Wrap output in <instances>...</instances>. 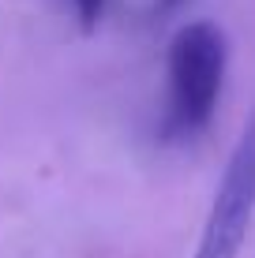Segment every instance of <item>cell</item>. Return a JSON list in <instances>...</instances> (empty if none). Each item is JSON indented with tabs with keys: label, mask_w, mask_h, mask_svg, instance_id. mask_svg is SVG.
<instances>
[{
	"label": "cell",
	"mask_w": 255,
	"mask_h": 258,
	"mask_svg": "<svg viewBox=\"0 0 255 258\" xmlns=\"http://www.w3.org/2000/svg\"><path fill=\"white\" fill-rule=\"evenodd\" d=\"M229 45L222 26L188 23L169 41V116L165 131L173 139H191L214 120L225 83Z\"/></svg>",
	"instance_id": "cell-1"
},
{
	"label": "cell",
	"mask_w": 255,
	"mask_h": 258,
	"mask_svg": "<svg viewBox=\"0 0 255 258\" xmlns=\"http://www.w3.org/2000/svg\"><path fill=\"white\" fill-rule=\"evenodd\" d=\"M251 213H255V116L244 123L229 154L225 176L214 191L203 236H199L195 258H236L244 236H248Z\"/></svg>",
	"instance_id": "cell-2"
},
{
	"label": "cell",
	"mask_w": 255,
	"mask_h": 258,
	"mask_svg": "<svg viewBox=\"0 0 255 258\" xmlns=\"http://www.w3.org/2000/svg\"><path fill=\"white\" fill-rule=\"evenodd\" d=\"M105 8H109V0H75V15H79V26H83L86 34L98 30Z\"/></svg>",
	"instance_id": "cell-3"
},
{
	"label": "cell",
	"mask_w": 255,
	"mask_h": 258,
	"mask_svg": "<svg viewBox=\"0 0 255 258\" xmlns=\"http://www.w3.org/2000/svg\"><path fill=\"white\" fill-rule=\"evenodd\" d=\"M180 4H188V0H158V12H165V15H169V12H177Z\"/></svg>",
	"instance_id": "cell-4"
}]
</instances>
